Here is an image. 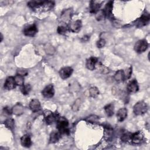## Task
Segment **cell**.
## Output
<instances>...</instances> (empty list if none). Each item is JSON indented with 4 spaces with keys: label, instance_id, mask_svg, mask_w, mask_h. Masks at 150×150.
I'll return each mask as SVG.
<instances>
[{
    "label": "cell",
    "instance_id": "1",
    "mask_svg": "<svg viewBox=\"0 0 150 150\" xmlns=\"http://www.w3.org/2000/svg\"><path fill=\"white\" fill-rule=\"evenodd\" d=\"M57 128L61 134H67L69 132V122L67 119L63 117H59L56 120Z\"/></svg>",
    "mask_w": 150,
    "mask_h": 150
},
{
    "label": "cell",
    "instance_id": "2",
    "mask_svg": "<svg viewBox=\"0 0 150 150\" xmlns=\"http://www.w3.org/2000/svg\"><path fill=\"white\" fill-rule=\"evenodd\" d=\"M148 110V105L144 101H139L136 103L134 107L133 111L135 115H141L146 112Z\"/></svg>",
    "mask_w": 150,
    "mask_h": 150
},
{
    "label": "cell",
    "instance_id": "3",
    "mask_svg": "<svg viewBox=\"0 0 150 150\" xmlns=\"http://www.w3.org/2000/svg\"><path fill=\"white\" fill-rule=\"evenodd\" d=\"M148 47V43L146 40H139L134 45V50L138 53L144 52Z\"/></svg>",
    "mask_w": 150,
    "mask_h": 150
},
{
    "label": "cell",
    "instance_id": "4",
    "mask_svg": "<svg viewBox=\"0 0 150 150\" xmlns=\"http://www.w3.org/2000/svg\"><path fill=\"white\" fill-rule=\"evenodd\" d=\"M149 21V14L147 12L145 11L142 13L141 16L137 20V25L138 27L144 26L148 23Z\"/></svg>",
    "mask_w": 150,
    "mask_h": 150
},
{
    "label": "cell",
    "instance_id": "5",
    "mask_svg": "<svg viewBox=\"0 0 150 150\" xmlns=\"http://www.w3.org/2000/svg\"><path fill=\"white\" fill-rule=\"evenodd\" d=\"M42 93L43 97L46 98H52L54 94V89L53 86L52 84L47 85L44 88Z\"/></svg>",
    "mask_w": 150,
    "mask_h": 150
},
{
    "label": "cell",
    "instance_id": "6",
    "mask_svg": "<svg viewBox=\"0 0 150 150\" xmlns=\"http://www.w3.org/2000/svg\"><path fill=\"white\" fill-rule=\"evenodd\" d=\"M73 70L70 67H64L62 68L59 71V75L62 79L69 78L72 74Z\"/></svg>",
    "mask_w": 150,
    "mask_h": 150
},
{
    "label": "cell",
    "instance_id": "7",
    "mask_svg": "<svg viewBox=\"0 0 150 150\" xmlns=\"http://www.w3.org/2000/svg\"><path fill=\"white\" fill-rule=\"evenodd\" d=\"M38 32V28L35 25H31L26 27L23 30V33L28 36H33Z\"/></svg>",
    "mask_w": 150,
    "mask_h": 150
},
{
    "label": "cell",
    "instance_id": "8",
    "mask_svg": "<svg viewBox=\"0 0 150 150\" xmlns=\"http://www.w3.org/2000/svg\"><path fill=\"white\" fill-rule=\"evenodd\" d=\"M81 28V22L80 20H76L70 23L69 28V29L74 33L79 32Z\"/></svg>",
    "mask_w": 150,
    "mask_h": 150
},
{
    "label": "cell",
    "instance_id": "9",
    "mask_svg": "<svg viewBox=\"0 0 150 150\" xmlns=\"http://www.w3.org/2000/svg\"><path fill=\"white\" fill-rule=\"evenodd\" d=\"M144 139V135L141 131H138L134 134H131V141L134 144H138L141 143Z\"/></svg>",
    "mask_w": 150,
    "mask_h": 150
},
{
    "label": "cell",
    "instance_id": "10",
    "mask_svg": "<svg viewBox=\"0 0 150 150\" xmlns=\"http://www.w3.org/2000/svg\"><path fill=\"white\" fill-rule=\"evenodd\" d=\"M138 84L135 79H133L130 81L127 85V90L131 93H136L138 90Z\"/></svg>",
    "mask_w": 150,
    "mask_h": 150
},
{
    "label": "cell",
    "instance_id": "11",
    "mask_svg": "<svg viewBox=\"0 0 150 150\" xmlns=\"http://www.w3.org/2000/svg\"><path fill=\"white\" fill-rule=\"evenodd\" d=\"M16 84L15 80V78L13 77H8L4 83V87L7 90H12L14 88Z\"/></svg>",
    "mask_w": 150,
    "mask_h": 150
},
{
    "label": "cell",
    "instance_id": "12",
    "mask_svg": "<svg viewBox=\"0 0 150 150\" xmlns=\"http://www.w3.org/2000/svg\"><path fill=\"white\" fill-rule=\"evenodd\" d=\"M113 129L111 126L106 125L104 127V137L107 141H110L112 138L113 137Z\"/></svg>",
    "mask_w": 150,
    "mask_h": 150
},
{
    "label": "cell",
    "instance_id": "13",
    "mask_svg": "<svg viewBox=\"0 0 150 150\" xmlns=\"http://www.w3.org/2000/svg\"><path fill=\"white\" fill-rule=\"evenodd\" d=\"M98 62V60L95 57H90L86 61V67L88 70H93L96 68V64Z\"/></svg>",
    "mask_w": 150,
    "mask_h": 150
},
{
    "label": "cell",
    "instance_id": "14",
    "mask_svg": "<svg viewBox=\"0 0 150 150\" xmlns=\"http://www.w3.org/2000/svg\"><path fill=\"white\" fill-rule=\"evenodd\" d=\"M127 117V110L125 108H121L117 112V119L119 122L123 121Z\"/></svg>",
    "mask_w": 150,
    "mask_h": 150
},
{
    "label": "cell",
    "instance_id": "15",
    "mask_svg": "<svg viewBox=\"0 0 150 150\" xmlns=\"http://www.w3.org/2000/svg\"><path fill=\"white\" fill-rule=\"evenodd\" d=\"M29 107L30 110L34 112L39 111L40 109V104L39 101L37 99H33L31 100L29 103Z\"/></svg>",
    "mask_w": 150,
    "mask_h": 150
},
{
    "label": "cell",
    "instance_id": "16",
    "mask_svg": "<svg viewBox=\"0 0 150 150\" xmlns=\"http://www.w3.org/2000/svg\"><path fill=\"white\" fill-rule=\"evenodd\" d=\"M21 142L23 146L29 148L32 145V141L29 135H25L21 138Z\"/></svg>",
    "mask_w": 150,
    "mask_h": 150
},
{
    "label": "cell",
    "instance_id": "17",
    "mask_svg": "<svg viewBox=\"0 0 150 150\" xmlns=\"http://www.w3.org/2000/svg\"><path fill=\"white\" fill-rule=\"evenodd\" d=\"M103 2L99 1H91L90 2V12L92 13H96L99 10L101 4Z\"/></svg>",
    "mask_w": 150,
    "mask_h": 150
},
{
    "label": "cell",
    "instance_id": "18",
    "mask_svg": "<svg viewBox=\"0 0 150 150\" xmlns=\"http://www.w3.org/2000/svg\"><path fill=\"white\" fill-rule=\"evenodd\" d=\"M59 117L57 115V114L50 112V114H47V115L46 116V117H45L46 122V123H47V124H52L54 121L57 120Z\"/></svg>",
    "mask_w": 150,
    "mask_h": 150
},
{
    "label": "cell",
    "instance_id": "19",
    "mask_svg": "<svg viewBox=\"0 0 150 150\" xmlns=\"http://www.w3.org/2000/svg\"><path fill=\"white\" fill-rule=\"evenodd\" d=\"M113 2L112 1H109L106 5L105 6L104 9H103L106 16H110L112 15V11L113 8Z\"/></svg>",
    "mask_w": 150,
    "mask_h": 150
},
{
    "label": "cell",
    "instance_id": "20",
    "mask_svg": "<svg viewBox=\"0 0 150 150\" xmlns=\"http://www.w3.org/2000/svg\"><path fill=\"white\" fill-rule=\"evenodd\" d=\"M114 79L117 82H121L125 80L124 73L122 70H118L114 74Z\"/></svg>",
    "mask_w": 150,
    "mask_h": 150
},
{
    "label": "cell",
    "instance_id": "21",
    "mask_svg": "<svg viewBox=\"0 0 150 150\" xmlns=\"http://www.w3.org/2000/svg\"><path fill=\"white\" fill-rule=\"evenodd\" d=\"M105 112L108 117H111L114 114V106L113 104H107L104 107Z\"/></svg>",
    "mask_w": 150,
    "mask_h": 150
},
{
    "label": "cell",
    "instance_id": "22",
    "mask_svg": "<svg viewBox=\"0 0 150 150\" xmlns=\"http://www.w3.org/2000/svg\"><path fill=\"white\" fill-rule=\"evenodd\" d=\"M60 133L59 132H53L50 135V143H56L60 138Z\"/></svg>",
    "mask_w": 150,
    "mask_h": 150
},
{
    "label": "cell",
    "instance_id": "23",
    "mask_svg": "<svg viewBox=\"0 0 150 150\" xmlns=\"http://www.w3.org/2000/svg\"><path fill=\"white\" fill-rule=\"evenodd\" d=\"M30 90H31V86L29 84H26L25 85H23L21 88V92L24 95L28 94L29 93Z\"/></svg>",
    "mask_w": 150,
    "mask_h": 150
},
{
    "label": "cell",
    "instance_id": "24",
    "mask_svg": "<svg viewBox=\"0 0 150 150\" xmlns=\"http://www.w3.org/2000/svg\"><path fill=\"white\" fill-rule=\"evenodd\" d=\"M96 18L98 20V21H100V20H103L104 19V18H105L106 15L103 10H98L97 12H96Z\"/></svg>",
    "mask_w": 150,
    "mask_h": 150
},
{
    "label": "cell",
    "instance_id": "25",
    "mask_svg": "<svg viewBox=\"0 0 150 150\" xmlns=\"http://www.w3.org/2000/svg\"><path fill=\"white\" fill-rule=\"evenodd\" d=\"M14 78H15V80L16 85H19L20 86H22L23 85L24 80H23V76L17 74Z\"/></svg>",
    "mask_w": 150,
    "mask_h": 150
},
{
    "label": "cell",
    "instance_id": "26",
    "mask_svg": "<svg viewBox=\"0 0 150 150\" xmlns=\"http://www.w3.org/2000/svg\"><path fill=\"white\" fill-rule=\"evenodd\" d=\"M90 94L92 97H96L99 94V91L96 87H93L89 90Z\"/></svg>",
    "mask_w": 150,
    "mask_h": 150
},
{
    "label": "cell",
    "instance_id": "27",
    "mask_svg": "<svg viewBox=\"0 0 150 150\" xmlns=\"http://www.w3.org/2000/svg\"><path fill=\"white\" fill-rule=\"evenodd\" d=\"M5 125L6 128L9 129H12L14 126V120L12 118H9L5 121Z\"/></svg>",
    "mask_w": 150,
    "mask_h": 150
},
{
    "label": "cell",
    "instance_id": "28",
    "mask_svg": "<svg viewBox=\"0 0 150 150\" xmlns=\"http://www.w3.org/2000/svg\"><path fill=\"white\" fill-rule=\"evenodd\" d=\"M131 134L129 132H125L121 136V140L124 142H128L131 141Z\"/></svg>",
    "mask_w": 150,
    "mask_h": 150
},
{
    "label": "cell",
    "instance_id": "29",
    "mask_svg": "<svg viewBox=\"0 0 150 150\" xmlns=\"http://www.w3.org/2000/svg\"><path fill=\"white\" fill-rule=\"evenodd\" d=\"M67 29L64 26H60L57 28V32L60 35H64L67 32Z\"/></svg>",
    "mask_w": 150,
    "mask_h": 150
},
{
    "label": "cell",
    "instance_id": "30",
    "mask_svg": "<svg viewBox=\"0 0 150 150\" xmlns=\"http://www.w3.org/2000/svg\"><path fill=\"white\" fill-rule=\"evenodd\" d=\"M124 76H125V80L129 79L131 77V73H132V67H130L128 69H127L125 71H124Z\"/></svg>",
    "mask_w": 150,
    "mask_h": 150
},
{
    "label": "cell",
    "instance_id": "31",
    "mask_svg": "<svg viewBox=\"0 0 150 150\" xmlns=\"http://www.w3.org/2000/svg\"><path fill=\"white\" fill-rule=\"evenodd\" d=\"M105 45V41L103 39H100L97 42V46L98 48H102Z\"/></svg>",
    "mask_w": 150,
    "mask_h": 150
},
{
    "label": "cell",
    "instance_id": "32",
    "mask_svg": "<svg viewBox=\"0 0 150 150\" xmlns=\"http://www.w3.org/2000/svg\"><path fill=\"white\" fill-rule=\"evenodd\" d=\"M28 72L25 69H19L18 70V75H20V76H26Z\"/></svg>",
    "mask_w": 150,
    "mask_h": 150
},
{
    "label": "cell",
    "instance_id": "33",
    "mask_svg": "<svg viewBox=\"0 0 150 150\" xmlns=\"http://www.w3.org/2000/svg\"><path fill=\"white\" fill-rule=\"evenodd\" d=\"M4 112H5V114H8V115H10L12 112L11 110H10V108L9 107H4Z\"/></svg>",
    "mask_w": 150,
    "mask_h": 150
},
{
    "label": "cell",
    "instance_id": "34",
    "mask_svg": "<svg viewBox=\"0 0 150 150\" xmlns=\"http://www.w3.org/2000/svg\"><path fill=\"white\" fill-rule=\"evenodd\" d=\"M1 41H2V39H3V36H2V34H1Z\"/></svg>",
    "mask_w": 150,
    "mask_h": 150
}]
</instances>
